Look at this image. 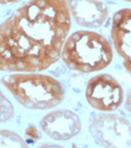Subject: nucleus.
<instances>
[{"mask_svg": "<svg viewBox=\"0 0 131 148\" xmlns=\"http://www.w3.org/2000/svg\"><path fill=\"white\" fill-rule=\"evenodd\" d=\"M71 27L67 0H29L0 23V71L37 73L61 58Z\"/></svg>", "mask_w": 131, "mask_h": 148, "instance_id": "1", "label": "nucleus"}, {"mask_svg": "<svg viewBox=\"0 0 131 148\" xmlns=\"http://www.w3.org/2000/svg\"><path fill=\"white\" fill-rule=\"evenodd\" d=\"M16 101L28 110L53 109L64 99L66 90L59 80L38 73H15L1 78Z\"/></svg>", "mask_w": 131, "mask_h": 148, "instance_id": "2", "label": "nucleus"}, {"mask_svg": "<svg viewBox=\"0 0 131 148\" xmlns=\"http://www.w3.org/2000/svg\"><path fill=\"white\" fill-rule=\"evenodd\" d=\"M61 59L72 70L89 74L106 68L113 60V49L102 34L77 31L66 38Z\"/></svg>", "mask_w": 131, "mask_h": 148, "instance_id": "3", "label": "nucleus"}, {"mask_svg": "<svg viewBox=\"0 0 131 148\" xmlns=\"http://www.w3.org/2000/svg\"><path fill=\"white\" fill-rule=\"evenodd\" d=\"M91 136L103 147H131V121L111 112L95 114L89 120Z\"/></svg>", "mask_w": 131, "mask_h": 148, "instance_id": "4", "label": "nucleus"}, {"mask_svg": "<svg viewBox=\"0 0 131 148\" xmlns=\"http://www.w3.org/2000/svg\"><path fill=\"white\" fill-rule=\"evenodd\" d=\"M85 96L93 109L101 112H112L122 105L124 93L114 77L107 74H99L88 80Z\"/></svg>", "mask_w": 131, "mask_h": 148, "instance_id": "5", "label": "nucleus"}, {"mask_svg": "<svg viewBox=\"0 0 131 148\" xmlns=\"http://www.w3.org/2000/svg\"><path fill=\"white\" fill-rule=\"evenodd\" d=\"M40 127L51 139L64 141L80 132L82 121L73 111L61 109L45 114L40 122Z\"/></svg>", "mask_w": 131, "mask_h": 148, "instance_id": "6", "label": "nucleus"}, {"mask_svg": "<svg viewBox=\"0 0 131 148\" xmlns=\"http://www.w3.org/2000/svg\"><path fill=\"white\" fill-rule=\"evenodd\" d=\"M111 38L123 67L131 75V8L120 9L113 15Z\"/></svg>", "mask_w": 131, "mask_h": 148, "instance_id": "7", "label": "nucleus"}, {"mask_svg": "<svg viewBox=\"0 0 131 148\" xmlns=\"http://www.w3.org/2000/svg\"><path fill=\"white\" fill-rule=\"evenodd\" d=\"M71 18L83 27L98 28L105 23L108 9L101 0H67Z\"/></svg>", "mask_w": 131, "mask_h": 148, "instance_id": "8", "label": "nucleus"}, {"mask_svg": "<svg viewBox=\"0 0 131 148\" xmlns=\"http://www.w3.org/2000/svg\"><path fill=\"white\" fill-rule=\"evenodd\" d=\"M28 145L26 144L24 139L19 135H17L14 131H9V130H0V148L7 147H27Z\"/></svg>", "mask_w": 131, "mask_h": 148, "instance_id": "9", "label": "nucleus"}, {"mask_svg": "<svg viewBox=\"0 0 131 148\" xmlns=\"http://www.w3.org/2000/svg\"><path fill=\"white\" fill-rule=\"evenodd\" d=\"M14 116V106L0 90V122H7Z\"/></svg>", "mask_w": 131, "mask_h": 148, "instance_id": "10", "label": "nucleus"}, {"mask_svg": "<svg viewBox=\"0 0 131 148\" xmlns=\"http://www.w3.org/2000/svg\"><path fill=\"white\" fill-rule=\"evenodd\" d=\"M25 135L28 137V138L33 139V140H37V139H40L42 137L41 136V130L36 125H34V124H29V125L26 127Z\"/></svg>", "mask_w": 131, "mask_h": 148, "instance_id": "11", "label": "nucleus"}, {"mask_svg": "<svg viewBox=\"0 0 131 148\" xmlns=\"http://www.w3.org/2000/svg\"><path fill=\"white\" fill-rule=\"evenodd\" d=\"M124 105H126V109L127 111L131 114V89L128 92L127 94V97H126V102H124Z\"/></svg>", "mask_w": 131, "mask_h": 148, "instance_id": "12", "label": "nucleus"}, {"mask_svg": "<svg viewBox=\"0 0 131 148\" xmlns=\"http://www.w3.org/2000/svg\"><path fill=\"white\" fill-rule=\"evenodd\" d=\"M21 0H0V3L2 5H8V3H15V2H18ZM123 1H129L131 2V0H123Z\"/></svg>", "mask_w": 131, "mask_h": 148, "instance_id": "13", "label": "nucleus"}]
</instances>
